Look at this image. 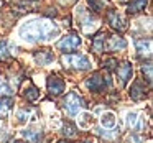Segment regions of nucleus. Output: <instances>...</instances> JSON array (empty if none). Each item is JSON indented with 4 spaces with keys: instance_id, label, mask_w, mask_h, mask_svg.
<instances>
[{
    "instance_id": "1",
    "label": "nucleus",
    "mask_w": 153,
    "mask_h": 143,
    "mask_svg": "<svg viewBox=\"0 0 153 143\" xmlns=\"http://www.w3.org/2000/svg\"><path fill=\"white\" fill-rule=\"evenodd\" d=\"M20 36L28 43H35V41H48L51 38L59 35V28L53 23V21L46 20V18H38V20H31L28 23L22 25L18 30Z\"/></svg>"
},
{
    "instance_id": "2",
    "label": "nucleus",
    "mask_w": 153,
    "mask_h": 143,
    "mask_svg": "<svg viewBox=\"0 0 153 143\" xmlns=\"http://www.w3.org/2000/svg\"><path fill=\"white\" fill-rule=\"evenodd\" d=\"M61 61H63L64 67L74 69V71H87L91 67L89 58L84 56V54H77V53H64Z\"/></svg>"
},
{
    "instance_id": "3",
    "label": "nucleus",
    "mask_w": 153,
    "mask_h": 143,
    "mask_svg": "<svg viewBox=\"0 0 153 143\" xmlns=\"http://www.w3.org/2000/svg\"><path fill=\"white\" fill-rule=\"evenodd\" d=\"M86 86L91 92H102L107 87L112 86V82H110L109 76H102V74L96 73V74H92L91 77L86 79Z\"/></svg>"
},
{
    "instance_id": "4",
    "label": "nucleus",
    "mask_w": 153,
    "mask_h": 143,
    "mask_svg": "<svg viewBox=\"0 0 153 143\" xmlns=\"http://www.w3.org/2000/svg\"><path fill=\"white\" fill-rule=\"evenodd\" d=\"M63 105L69 115H76L79 110H82L86 107V104H84V99L77 92H69L66 96V99H64Z\"/></svg>"
},
{
    "instance_id": "5",
    "label": "nucleus",
    "mask_w": 153,
    "mask_h": 143,
    "mask_svg": "<svg viewBox=\"0 0 153 143\" xmlns=\"http://www.w3.org/2000/svg\"><path fill=\"white\" fill-rule=\"evenodd\" d=\"M81 44V36L77 33H69L66 36H63L59 41H58V50L63 51V53H73L79 48Z\"/></svg>"
},
{
    "instance_id": "6",
    "label": "nucleus",
    "mask_w": 153,
    "mask_h": 143,
    "mask_svg": "<svg viewBox=\"0 0 153 143\" xmlns=\"http://www.w3.org/2000/svg\"><path fill=\"white\" fill-rule=\"evenodd\" d=\"M115 73L117 76H119V81H120V86H127V82H128L130 79H132L133 76V67L130 63H122V64H117L115 67Z\"/></svg>"
},
{
    "instance_id": "7",
    "label": "nucleus",
    "mask_w": 153,
    "mask_h": 143,
    "mask_svg": "<svg viewBox=\"0 0 153 143\" xmlns=\"http://www.w3.org/2000/svg\"><path fill=\"white\" fill-rule=\"evenodd\" d=\"M46 84H48V90H50V94H51V96H54V97L61 96V94L64 92V89H66L64 81L61 79V77H58V76H53V74L48 77V82Z\"/></svg>"
},
{
    "instance_id": "8",
    "label": "nucleus",
    "mask_w": 153,
    "mask_h": 143,
    "mask_svg": "<svg viewBox=\"0 0 153 143\" xmlns=\"http://www.w3.org/2000/svg\"><path fill=\"white\" fill-rule=\"evenodd\" d=\"M107 23H109L115 31H123L127 28L125 20H123V18L119 15V12H115V10H109V12H107Z\"/></svg>"
},
{
    "instance_id": "9",
    "label": "nucleus",
    "mask_w": 153,
    "mask_h": 143,
    "mask_svg": "<svg viewBox=\"0 0 153 143\" xmlns=\"http://www.w3.org/2000/svg\"><path fill=\"white\" fill-rule=\"evenodd\" d=\"M137 54L140 58H150L152 56V40L150 38H142V40L135 41Z\"/></svg>"
},
{
    "instance_id": "10",
    "label": "nucleus",
    "mask_w": 153,
    "mask_h": 143,
    "mask_svg": "<svg viewBox=\"0 0 153 143\" xmlns=\"http://www.w3.org/2000/svg\"><path fill=\"white\" fill-rule=\"evenodd\" d=\"M33 56H35V61L40 66H48V64H51L54 61V54L50 50H38L33 53Z\"/></svg>"
},
{
    "instance_id": "11",
    "label": "nucleus",
    "mask_w": 153,
    "mask_h": 143,
    "mask_svg": "<svg viewBox=\"0 0 153 143\" xmlns=\"http://www.w3.org/2000/svg\"><path fill=\"white\" fill-rule=\"evenodd\" d=\"M128 94H130V97H132L133 100H142V99H145V96H146V87H145V84H143L140 79H137L135 82L132 84Z\"/></svg>"
},
{
    "instance_id": "12",
    "label": "nucleus",
    "mask_w": 153,
    "mask_h": 143,
    "mask_svg": "<svg viewBox=\"0 0 153 143\" xmlns=\"http://www.w3.org/2000/svg\"><path fill=\"white\" fill-rule=\"evenodd\" d=\"M127 48V41L119 35H112L107 38V50L109 51H119V50H125Z\"/></svg>"
},
{
    "instance_id": "13",
    "label": "nucleus",
    "mask_w": 153,
    "mask_h": 143,
    "mask_svg": "<svg viewBox=\"0 0 153 143\" xmlns=\"http://www.w3.org/2000/svg\"><path fill=\"white\" fill-rule=\"evenodd\" d=\"M127 123H128V127L133 130V132H142L143 127H145V120L135 112L128 113V117H127Z\"/></svg>"
},
{
    "instance_id": "14",
    "label": "nucleus",
    "mask_w": 153,
    "mask_h": 143,
    "mask_svg": "<svg viewBox=\"0 0 153 143\" xmlns=\"http://www.w3.org/2000/svg\"><path fill=\"white\" fill-rule=\"evenodd\" d=\"M17 50V46L12 43H8V41H0V59L5 61V59H10L12 56H13V53Z\"/></svg>"
},
{
    "instance_id": "15",
    "label": "nucleus",
    "mask_w": 153,
    "mask_h": 143,
    "mask_svg": "<svg viewBox=\"0 0 153 143\" xmlns=\"http://www.w3.org/2000/svg\"><path fill=\"white\" fill-rule=\"evenodd\" d=\"M146 4H148V0H132V4L127 5V12H128V15H137L145 10Z\"/></svg>"
},
{
    "instance_id": "16",
    "label": "nucleus",
    "mask_w": 153,
    "mask_h": 143,
    "mask_svg": "<svg viewBox=\"0 0 153 143\" xmlns=\"http://www.w3.org/2000/svg\"><path fill=\"white\" fill-rule=\"evenodd\" d=\"M104 48H105V38H104L102 31H99V33L92 38V51L96 54H100L104 51Z\"/></svg>"
},
{
    "instance_id": "17",
    "label": "nucleus",
    "mask_w": 153,
    "mask_h": 143,
    "mask_svg": "<svg viewBox=\"0 0 153 143\" xmlns=\"http://www.w3.org/2000/svg\"><path fill=\"white\" fill-rule=\"evenodd\" d=\"M100 123H102V127L104 128H114L115 127V123H117V119H115V115H114L112 112H105L102 117H100Z\"/></svg>"
},
{
    "instance_id": "18",
    "label": "nucleus",
    "mask_w": 153,
    "mask_h": 143,
    "mask_svg": "<svg viewBox=\"0 0 153 143\" xmlns=\"http://www.w3.org/2000/svg\"><path fill=\"white\" fill-rule=\"evenodd\" d=\"M23 97L27 100H36L38 97H40V90H38L36 86H33V84H28V87L23 90Z\"/></svg>"
},
{
    "instance_id": "19",
    "label": "nucleus",
    "mask_w": 153,
    "mask_h": 143,
    "mask_svg": "<svg viewBox=\"0 0 153 143\" xmlns=\"http://www.w3.org/2000/svg\"><path fill=\"white\" fill-rule=\"evenodd\" d=\"M23 138L30 140V142H40L43 138V133H41V130H36V128L23 130Z\"/></svg>"
},
{
    "instance_id": "20",
    "label": "nucleus",
    "mask_w": 153,
    "mask_h": 143,
    "mask_svg": "<svg viewBox=\"0 0 153 143\" xmlns=\"http://www.w3.org/2000/svg\"><path fill=\"white\" fill-rule=\"evenodd\" d=\"M142 73H143V76L146 77V82L148 84H152V63H143L142 64Z\"/></svg>"
},
{
    "instance_id": "21",
    "label": "nucleus",
    "mask_w": 153,
    "mask_h": 143,
    "mask_svg": "<svg viewBox=\"0 0 153 143\" xmlns=\"http://www.w3.org/2000/svg\"><path fill=\"white\" fill-rule=\"evenodd\" d=\"M63 133L66 136H76V127H74L73 123H66V125H64Z\"/></svg>"
},
{
    "instance_id": "22",
    "label": "nucleus",
    "mask_w": 153,
    "mask_h": 143,
    "mask_svg": "<svg viewBox=\"0 0 153 143\" xmlns=\"http://www.w3.org/2000/svg\"><path fill=\"white\" fill-rule=\"evenodd\" d=\"M10 107H12V99H10V96L4 97V99H0V109H2V110H8Z\"/></svg>"
},
{
    "instance_id": "23",
    "label": "nucleus",
    "mask_w": 153,
    "mask_h": 143,
    "mask_svg": "<svg viewBox=\"0 0 153 143\" xmlns=\"http://www.w3.org/2000/svg\"><path fill=\"white\" fill-rule=\"evenodd\" d=\"M17 117H18V122H28V119H30V112L28 110H18V113H17Z\"/></svg>"
},
{
    "instance_id": "24",
    "label": "nucleus",
    "mask_w": 153,
    "mask_h": 143,
    "mask_svg": "<svg viewBox=\"0 0 153 143\" xmlns=\"http://www.w3.org/2000/svg\"><path fill=\"white\" fill-rule=\"evenodd\" d=\"M117 64H119V61L112 58V59H107L105 63H104V66H105V69H107V71H115Z\"/></svg>"
},
{
    "instance_id": "25",
    "label": "nucleus",
    "mask_w": 153,
    "mask_h": 143,
    "mask_svg": "<svg viewBox=\"0 0 153 143\" xmlns=\"http://www.w3.org/2000/svg\"><path fill=\"white\" fill-rule=\"evenodd\" d=\"M0 90H2V94H4V96H13V89H12L8 84H5V82L0 84Z\"/></svg>"
},
{
    "instance_id": "26",
    "label": "nucleus",
    "mask_w": 153,
    "mask_h": 143,
    "mask_svg": "<svg viewBox=\"0 0 153 143\" xmlns=\"http://www.w3.org/2000/svg\"><path fill=\"white\" fill-rule=\"evenodd\" d=\"M87 4H89V7L92 8V12H100V8H102V5L99 4V2H97V0H87Z\"/></svg>"
}]
</instances>
